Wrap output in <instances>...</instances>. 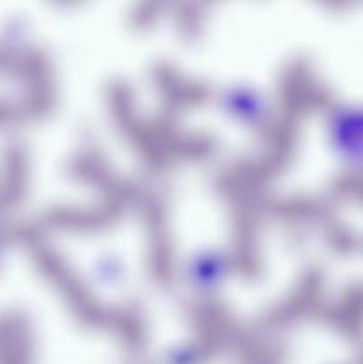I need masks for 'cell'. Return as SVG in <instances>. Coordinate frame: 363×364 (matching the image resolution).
Here are the masks:
<instances>
[{
  "mask_svg": "<svg viewBox=\"0 0 363 364\" xmlns=\"http://www.w3.org/2000/svg\"><path fill=\"white\" fill-rule=\"evenodd\" d=\"M224 100H226V103L233 112H238L244 117H255L260 112V102L255 96L249 95V92L233 89V91H230L224 96Z\"/></svg>",
  "mask_w": 363,
  "mask_h": 364,
  "instance_id": "2",
  "label": "cell"
},
{
  "mask_svg": "<svg viewBox=\"0 0 363 364\" xmlns=\"http://www.w3.org/2000/svg\"><path fill=\"white\" fill-rule=\"evenodd\" d=\"M335 155L351 169H363V105H340L327 117Z\"/></svg>",
  "mask_w": 363,
  "mask_h": 364,
  "instance_id": "1",
  "label": "cell"
}]
</instances>
